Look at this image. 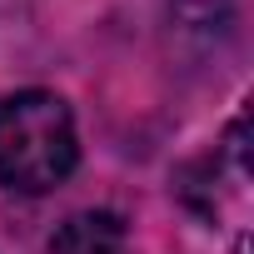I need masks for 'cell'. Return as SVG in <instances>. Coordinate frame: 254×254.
I'll return each mask as SVG.
<instances>
[{
  "label": "cell",
  "instance_id": "obj_1",
  "mask_svg": "<svg viewBox=\"0 0 254 254\" xmlns=\"http://www.w3.org/2000/svg\"><path fill=\"white\" fill-rule=\"evenodd\" d=\"M75 125L60 95L20 90L0 100V185L45 194L75 170Z\"/></svg>",
  "mask_w": 254,
  "mask_h": 254
},
{
  "label": "cell",
  "instance_id": "obj_2",
  "mask_svg": "<svg viewBox=\"0 0 254 254\" xmlns=\"http://www.w3.org/2000/svg\"><path fill=\"white\" fill-rule=\"evenodd\" d=\"M50 254H130V244H125V224L110 209H90L55 229Z\"/></svg>",
  "mask_w": 254,
  "mask_h": 254
},
{
  "label": "cell",
  "instance_id": "obj_3",
  "mask_svg": "<svg viewBox=\"0 0 254 254\" xmlns=\"http://www.w3.org/2000/svg\"><path fill=\"white\" fill-rule=\"evenodd\" d=\"M175 15L185 30H209L234 15V0H175Z\"/></svg>",
  "mask_w": 254,
  "mask_h": 254
}]
</instances>
